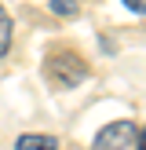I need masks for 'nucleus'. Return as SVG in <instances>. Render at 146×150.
<instances>
[{"instance_id": "obj_1", "label": "nucleus", "mask_w": 146, "mask_h": 150, "mask_svg": "<svg viewBox=\"0 0 146 150\" xmlns=\"http://www.w3.org/2000/svg\"><path fill=\"white\" fill-rule=\"evenodd\" d=\"M44 73L51 77L55 88H73V84H84V81H88V62H84L80 55H73V51L58 48L55 55H48Z\"/></svg>"}, {"instance_id": "obj_2", "label": "nucleus", "mask_w": 146, "mask_h": 150, "mask_svg": "<svg viewBox=\"0 0 146 150\" xmlns=\"http://www.w3.org/2000/svg\"><path fill=\"white\" fill-rule=\"evenodd\" d=\"M135 143V125L131 121H110L106 128H99V136L91 139L95 150H128Z\"/></svg>"}, {"instance_id": "obj_3", "label": "nucleus", "mask_w": 146, "mask_h": 150, "mask_svg": "<svg viewBox=\"0 0 146 150\" xmlns=\"http://www.w3.org/2000/svg\"><path fill=\"white\" fill-rule=\"evenodd\" d=\"M15 150H58V139L55 136H18V143H15Z\"/></svg>"}, {"instance_id": "obj_4", "label": "nucleus", "mask_w": 146, "mask_h": 150, "mask_svg": "<svg viewBox=\"0 0 146 150\" xmlns=\"http://www.w3.org/2000/svg\"><path fill=\"white\" fill-rule=\"evenodd\" d=\"M7 48H11V15H7L4 4H0V59L7 55Z\"/></svg>"}, {"instance_id": "obj_5", "label": "nucleus", "mask_w": 146, "mask_h": 150, "mask_svg": "<svg viewBox=\"0 0 146 150\" xmlns=\"http://www.w3.org/2000/svg\"><path fill=\"white\" fill-rule=\"evenodd\" d=\"M51 11L62 15V18H77V15H80V4H77V0H51Z\"/></svg>"}, {"instance_id": "obj_6", "label": "nucleus", "mask_w": 146, "mask_h": 150, "mask_svg": "<svg viewBox=\"0 0 146 150\" xmlns=\"http://www.w3.org/2000/svg\"><path fill=\"white\" fill-rule=\"evenodd\" d=\"M124 4H128L135 15H146V0H124Z\"/></svg>"}, {"instance_id": "obj_7", "label": "nucleus", "mask_w": 146, "mask_h": 150, "mask_svg": "<svg viewBox=\"0 0 146 150\" xmlns=\"http://www.w3.org/2000/svg\"><path fill=\"white\" fill-rule=\"evenodd\" d=\"M135 146L146 150V128H135Z\"/></svg>"}]
</instances>
